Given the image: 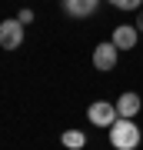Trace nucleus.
Instances as JSON below:
<instances>
[{
	"label": "nucleus",
	"instance_id": "nucleus-1",
	"mask_svg": "<svg viewBox=\"0 0 143 150\" xmlns=\"http://www.w3.org/2000/svg\"><path fill=\"white\" fill-rule=\"evenodd\" d=\"M110 144L117 150H137L140 147V127L127 117H120L117 123L110 127Z\"/></svg>",
	"mask_w": 143,
	"mask_h": 150
},
{
	"label": "nucleus",
	"instance_id": "nucleus-2",
	"mask_svg": "<svg viewBox=\"0 0 143 150\" xmlns=\"http://www.w3.org/2000/svg\"><path fill=\"white\" fill-rule=\"evenodd\" d=\"M87 120H90L93 127H106V130H110L113 123L120 120L117 103H110V100H93L90 107H87Z\"/></svg>",
	"mask_w": 143,
	"mask_h": 150
},
{
	"label": "nucleus",
	"instance_id": "nucleus-3",
	"mask_svg": "<svg viewBox=\"0 0 143 150\" xmlns=\"http://www.w3.org/2000/svg\"><path fill=\"white\" fill-rule=\"evenodd\" d=\"M20 43H23V23L17 17L4 20L0 23V47L4 50H20Z\"/></svg>",
	"mask_w": 143,
	"mask_h": 150
},
{
	"label": "nucleus",
	"instance_id": "nucleus-4",
	"mask_svg": "<svg viewBox=\"0 0 143 150\" xmlns=\"http://www.w3.org/2000/svg\"><path fill=\"white\" fill-rule=\"evenodd\" d=\"M117 60H120V50H117V43H113V40L97 43V47H93V67H97V70H113V67H117Z\"/></svg>",
	"mask_w": 143,
	"mask_h": 150
},
{
	"label": "nucleus",
	"instance_id": "nucleus-5",
	"mask_svg": "<svg viewBox=\"0 0 143 150\" xmlns=\"http://www.w3.org/2000/svg\"><path fill=\"white\" fill-rule=\"evenodd\" d=\"M110 40L117 43V50H133L137 43H143V40H140V30H137V27H130V23H123V27H117Z\"/></svg>",
	"mask_w": 143,
	"mask_h": 150
},
{
	"label": "nucleus",
	"instance_id": "nucleus-6",
	"mask_svg": "<svg viewBox=\"0 0 143 150\" xmlns=\"http://www.w3.org/2000/svg\"><path fill=\"white\" fill-rule=\"evenodd\" d=\"M140 107H143V103H140V93H133V90H127V93L117 97V113H120V117H127V120L137 117Z\"/></svg>",
	"mask_w": 143,
	"mask_h": 150
},
{
	"label": "nucleus",
	"instance_id": "nucleus-7",
	"mask_svg": "<svg viewBox=\"0 0 143 150\" xmlns=\"http://www.w3.org/2000/svg\"><path fill=\"white\" fill-rule=\"evenodd\" d=\"M60 4H63V10H67L70 17L83 20V17H90V13L97 10V4H100V0H60Z\"/></svg>",
	"mask_w": 143,
	"mask_h": 150
},
{
	"label": "nucleus",
	"instance_id": "nucleus-8",
	"mask_svg": "<svg viewBox=\"0 0 143 150\" xmlns=\"http://www.w3.org/2000/svg\"><path fill=\"white\" fill-rule=\"evenodd\" d=\"M60 144H63L67 150H80V147H87V134L83 130H63Z\"/></svg>",
	"mask_w": 143,
	"mask_h": 150
},
{
	"label": "nucleus",
	"instance_id": "nucleus-9",
	"mask_svg": "<svg viewBox=\"0 0 143 150\" xmlns=\"http://www.w3.org/2000/svg\"><path fill=\"white\" fill-rule=\"evenodd\" d=\"M110 7H117V10H140L143 0H106Z\"/></svg>",
	"mask_w": 143,
	"mask_h": 150
},
{
	"label": "nucleus",
	"instance_id": "nucleus-10",
	"mask_svg": "<svg viewBox=\"0 0 143 150\" xmlns=\"http://www.w3.org/2000/svg\"><path fill=\"white\" fill-rule=\"evenodd\" d=\"M17 20H20V23H23V27H27V23H30V20H33V10H20V17H17Z\"/></svg>",
	"mask_w": 143,
	"mask_h": 150
},
{
	"label": "nucleus",
	"instance_id": "nucleus-11",
	"mask_svg": "<svg viewBox=\"0 0 143 150\" xmlns=\"http://www.w3.org/2000/svg\"><path fill=\"white\" fill-rule=\"evenodd\" d=\"M133 27H137V30H140V33H143V10H140V13H137V23H133Z\"/></svg>",
	"mask_w": 143,
	"mask_h": 150
}]
</instances>
